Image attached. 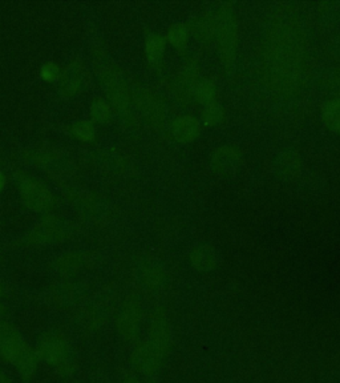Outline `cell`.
Listing matches in <instances>:
<instances>
[{"mask_svg": "<svg viewBox=\"0 0 340 383\" xmlns=\"http://www.w3.org/2000/svg\"><path fill=\"white\" fill-rule=\"evenodd\" d=\"M74 133L83 141H90L95 137V130L88 123H77L74 126Z\"/></svg>", "mask_w": 340, "mask_h": 383, "instance_id": "9", "label": "cell"}, {"mask_svg": "<svg viewBox=\"0 0 340 383\" xmlns=\"http://www.w3.org/2000/svg\"><path fill=\"white\" fill-rule=\"evenodd\" d=\"M203 119L206 123L215 126V124H218L219 120L222 119V109L219 105L217 104H208L206 105V109L203 112Z\"/></svg>", "mask_w": 340, "mask_h": 383, "instance_id": "8", "label": "cell"}, {"mask_svg": "<svg viewBox=\"0 0 340 383\" xmlns=\"http://www.w3.org/2000/svg\"><path fill=\"white\" fill-rule=\"evenodd\" d=\"M188 36H189V32H188V28L184 26V25H176V26L172 27L169 34H168V38L169 41L177 47V48H181V47H185L186 43H188Z\"/></svg>", "mask_w": 340, "mask_h": 383, "instance_id": "5", "label": "cell"}, {"mask_svg": "<svg viewBox=\"0 0 340 383\" xmlns=\"http://www.w3.org/2000/svg\"><path fill=\"white\" fill-rule=\"evenodd\" d=\"M323 120L331 129L340 132V99L329 100L323 105Z\"/></svg>", "mask_w": 340, "mask_h": 383, "instance_id": "4", "label": "cell"}, {"mask_svg": "<svg viewBox=\"0 0 340 383\" xmlns=\"http://www.w3.org/2000/svg\"><path fill=\"white\" fill-rule=\"evenodd\" d=\"M172 132L177 140L191 141L198 135L200 124L191 116H182L172 124Z\"/></svg>", "mask_w": 340, "mask_h": 383, "instance_id": "3", "label": "cell"}, {"mask_svg": "<svg viewBox=\"0 0 340 383\" xmlns=\"http://www.w3.org/2000/svg\"><path fill=\"white\" fill-rule=\"evenodd\" d=\"M4 182H6V180H4V176H3L1 172H0V192H1L3 187H4Z\"/></svg>", "mask_w": 340, "mask_h": 383, "instance_id": "14", "label": "cell"}, {"mask_svg": "<svg viewBox=\"0 0 340 383\" xmlns=\"http://www.w3.org/2000/svg\"><path fill=\"white\" fill-rule=\"evenodd\" d=\"M22 194L25 199V204L29 205L34 209H44L50 206L52 197L48 191L44 189L43 185H40L34 180H28L23 184Z\"/></svg>", "mask_w": 340, "mask_h": 383, "instance_id": "2", "label": "cell"}, {"mask_svg": "<svg viewBox=\"0 0 340 383\" xmlns=\"http://www.w3.org/2000/svg\"><path fill=\"white\" fill-rule=\"evenodd\" d=\"M109 115V109H108V105L105 102H97L93 107H92V116L95 120L101 121L104 119H107Z\"/></svg>", "mask_w": 340, "mask_h": 383, "instance_id": "12", "label": "cell"}, {"mask_svg": "<svg viewBox=\"0 0 340 383\" xmlns=\"http://www.w3.org/2000/svg\"><path fill=\"white\" fill-rule=\"evenodd\" d=\"M59 76H60V69H59V67L55 63L46 64L41 68V77L46 81H53V80H56Z\"/></svg>", "mask_w": 340, "mask_h": 383, "instance_id": "11", "label": "cell"}, {"mask_svg": "<svg viewBox=\"0 0 340 383\" xmlns=\"http://www.w3.org/2000/svg\"><path fill=\"white\" fill-rule=\"evenodd\" d=\"M215 86L205 80L202 81L201 84L197 87V96L201 102H206V104H210V102L215 100Z\"/></svg>", "mask_w": 340, "mask_h": 383, "instance_id": "7", "label": "cell"}, {"mask_svg": "<svg viewBox=\"0 0 340 383\" xmlns=\"http://www.w3.org/2000/svg\"><path fill=\"white\" fill-rule=\"evenodd\" d=\"M165 50L164 38L158 35H151V38L147 40V55L151 60H157L163 56Z\"/></svg>", "mask_w": 340, "mask_h": 383, "instance_id": "6", "label": "cell"}, {"mask_svg": "<svg viewBox=\"0 0 340 383\" xmlns=\"http://www.w3.org/2000/svg\"><path fill=\"white\" fill-rule=\"evenodd\" d=\"M0 354L8 361H13L20 366V370L32 372L35 368V358L29 353V349L20 340L18 332L11 328L0 329Z\"/></svg>", "mask_w": 340, "mask_h": 383, "instance_id": "1", "label": "cell"}, {"mask_svg": "<svg viewBox=\"0 0 340 383\" xmlns=\"http://www.w3.org/2000/svg\"><path fill=\"white\" fill-rule=\"evenodd\" d=\"M197 255H194L196 265H200L198 268H208L210 265V255H208V250L200 249Z\"/></svg>", "mask_w": 340, "mask_h": 383, "instance_id": "13", "label": "cell"}, {"mask_svg": "<svg viewBox=\"0 0 340 383\" xmlns=\"http://www.w3.org/2000/svg\"><path fill=\"white\" fill-rule=\"evenodd\" d=\"M238 160V154H236L233 149H224V151H219L218 154V166H230L231 163H236Z\"/></svg>", "mask_w": 340, "mask_h": 383, "instance_id": "10", "label": "cell"}]
</instances>
